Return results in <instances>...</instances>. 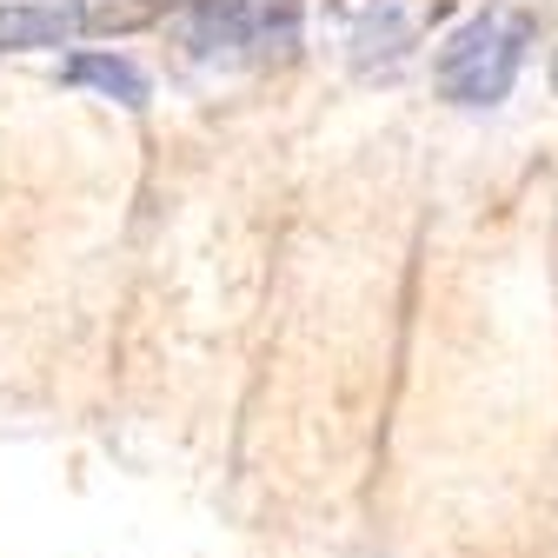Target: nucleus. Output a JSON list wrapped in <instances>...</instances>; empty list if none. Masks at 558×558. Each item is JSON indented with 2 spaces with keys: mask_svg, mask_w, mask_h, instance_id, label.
Wrapping results in <instances>:
<instances>
[{
  "mask_svg": "<svg viewBox=\"0 0 558 558\" xmlns=\"http://www.w3.org/2000/svg\"><path fill=\"white\" fill-rule=\"evenodd\" d=\"M306 34V0H186L180 47L206 66L287 60Z\"/></svg>",
  "mask_w": 558,
  "mask_h": 558,
  "instance_id": "obj_1",
  "label": "nucleus"
},
{
  "mask_svg": "<svg viewBox=\"0 0 558 558\" xmlns=\"http://www.w3.org/2000/svg\"><path fill=\"white\" fill-rule=\"evenodd\" d=\"M532 34L538 27H532L525 8H485V14H472L439 47V60H433L439 94L459 100V107H493V100H506L512 81H519V66H525V53H532Z\"/></svg>",
  "mask_w": 558,
  "mask_h": 558,
  "instance_id": "obj_2",
  "label": "nucleus"
},
{
  "mask_svg": "<svg viewBox=\"0 0 558 558\" xmlns=\"http://www.w3.org/2000/svg\"><path fill=\"white\" fill-rule=\"evenodd\" d=\"M446 14L452 0H326L319 27L360 74H373V66H399Z\"/></svg>",
  "mask_w": 558,
  "mask_h": 558,
  "instance_id": "obj_3",
  "label": "nucleus"
},
{
  "mask_svg": "<svg viewBox=\"0 0 558 558\" xmlns=\"http://www.w3.org/2000/svg\"><path fill=\"white\" fill-rule=\"evenodd\" d=\"M94 34L87 0H0V53H27V47H66Z\"/></svg>",
  "mask_w": 558,
  "mask_h": 558,
  "instance_id": "obj_4",
  "label": "nucleus"
},
{
  "mask_svg": "<svg viewBox=\"0 0 558 558\" xmlns=\"http://www.w3.org/2000/svg\"><path fill=\"white\" fill-rule=\"evenodd\" d=\"M60 74L74 81V87H100L120 107H147V74H140L133 60H120V53H74Z\"/></svg>",
  "mask_w": 558,
  "mask_h": 558,
  "instance_id": "obj_5",
  "label": "nucleus"
},
{
  "mask_svg": "<svg viewBox=\"0 0 558 558\" xmlns=\"http://www.w3.org/2000/svg\"><path fill=\"white\" fill-rule=\"evenodd\" d=\"M551 94H558V60H551Z\"/></svg>",
  "mask_w": 558,
  "mask_h": 558,
  "instance_id": "obj_6",
  "label": "nucleus"
}]
</instances>
